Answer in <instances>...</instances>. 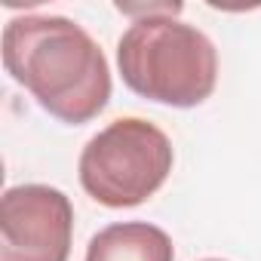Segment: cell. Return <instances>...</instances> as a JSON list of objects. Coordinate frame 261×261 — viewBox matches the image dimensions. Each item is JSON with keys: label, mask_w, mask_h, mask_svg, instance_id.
I'll return each instance as SVG.
<instances>
[{"label": "cell", "mask_w": 261, "mask_h": 261, "mask_svg": "<svg viewBox=\"0 0 261 261\" xmlns=\"http://www.w3.org/2000/svg\"><path fill=\"white\" fill-rule=\"evenodd\" d=\"M172 160V142L160 126L142 117H117L86 142L77 172L95 203L129 209L163 188Z\"/></svg>", "instance_id": "obj_3"}, {"label": "cell", "mask_w": 261, "mask_h": 261, "mask_svg": "<svg viewBox=\"0 0 261 261\" xmlns=\"http://www.w3.org/2000/svg\"><path fill=\"white\" fill-rule=\"evenodd\" d=\"M74 206L49 185H19L0 200V261H68Z\"/></svg>", "instance_id": "obj_4"}, {"label": "cell", "mask_w": 261, "mask_h": 261, "mask_svg": "<svg viewBox=\"0 0 261 261\" xmlns=\"http://www.w3.org/2000/svg\"><path fill=\"white\" fill-rule=\"evenodd\" d=\"M4 68L49 117L71 126L98 117L111 98V68L101 46L65 16L10 19Z\"/></svg>", "instance_id": "obj_1"}, {"label": "cell", "mask_w": 261, "mask_h": 261, "mask_svg": "<svg viewBox=\"0 0 261 261\" xmlns=\"http://www.w3.org/2000/svg\"><path fill=\"white\" fill-rule=\"evenodd\" d=\"M175 13H181L178 4L157 7L129 25L117 43V68L123 83L148 101L197 108L215 92L218 49Z\"/></svg>", "instance_id": "obj_2"}, {"label": "cell", "mask_w": 261, "mask_h": 261, "mask_svg": "<svg viewBox=\"0 0 261 261\" xmlns=\"http://www.w3.org/2000/svg\"><path fill=\"white\" fill-rule=\"evenodd\" d=\"M203 261H224V258H203Z\"/></svg>", "instance_id": "obj_6"}, {"label": "cell", "mask_w": 261, "mask_h": 261, "mask_svg": "<svg viewBox=\"0 0 261 261\" xmlns=\"http://www.w3.org/2000/svg\"><path fill=\"white\" fill-rule=\"evenodd\" d=\"M86 261H175V249L169 233L151 221H117L89 240Z\"/></svg>", "instance_id": "obj_5"}]
</instances>
